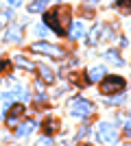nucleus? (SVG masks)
I'll list each match as a JSON object with an SVG mask.
<instances>
[{"instance_id": "1", "label": "nucleus", "mask_w": 131, "mask_h": 146, "mask_svg": "<svg viewBox=\"0 0 131 146\" xmlns=\"http://www.w3.org/2000/svg\"><path fill=\"white\" fill-rule=\"evenodd\" d=\"M44 22L55 31L57 35H66L70 26V7H57L44 15Z\"/></svg>"}, {"instance_id": "2", "label": "nucleus", "mask_w": 131, "mask_h": 146, "mask_svg": "<svg viewBox=\"0 0 131 146\" xmlns=\"http://www.w3.org/2000/svg\"><path fill=\"white\" fill-rule=\"evenodd\" d=\"M96 135H98V142H103V144H114L118 140V129L112 122H100L96 127Z\"/></svg>"}, {"instance_id": "3", "label": "nucleus", "mask_w": 131, "mask_h": 146, "mask_svg": "<svg viewBox=\"0 0 131 146\" xmlns=\"http://www.w3.org/2000/svg\"><path fill=\"white\" fill-rule=\"evenodd\" d=\"M125 90V79L122 76H103V83H100V92L103 94H116V92Z\"/></svg>"}, {"instance_id": "4", "label": "nucleus", "mask_w": 131, "mask_h": 146, "mask_svg": "<svg viewBox=\"0 0 131 146\" xmlns=\"http://www.w3.org/2000/svg\"><path fill=\"white\" fill-rule=\"evenodd\" d=\"M70 113L74 118H90L94 113V105L87 103V100H83V98H76L74 103L70 105Z\"/></svg>"}, {"instance_id": "5", "label": "nucleus", "mask_w": 131, "mask_h": 146, "mask_svg": "<svg viewBox=\"0 0 131 146\" xmlns=\"http://www.w3.org/2000/svg\"><path fill=\"white\" fill-rule=\"evenodd\" d=\"M33 52H42V55H48V57H61V50L57 48V46H53V44L48 42H35L31 46Z\"/></svg>"}, {"instance_id": "6", "label": "nucleus", "mask_w": 131, "mask_h": 146, "mask_svg": "<svg viewBox=\"0 0 131 146\" xmlns=\"http://www.w3.org/2000/svg\"><path fill=\"white\" fill-rule=\"evenodd\" d=\"M22 113H24V107H22V105H13L11 109H9V113H7V124H9V127H18Z\"/></svg>"}, {"instance_id": "7", "label": "nucleus", "mask_w": 131, "mask_h": 146, "mask_svg": "<svg viewBox=\"0 0 131 146\" xmlns=\"http://www.w3.org/2000/svg\"><path fill=\"white\" fill-rule=\"evenodd\" d=\"M5 42L7 44H18V42H22V26H18V24H11V26H9V31H7V35H5Z\"/></svg>"}, {"instance_id": "8", "label": "nucleus", "mask_w": 131, "mask_h": 146, "mask_svg": "<svg viewBox=\"0 0 131 146\" xmlns=\"http://www.w3.org/2000/svg\"><path fill=\"white\" fill-rule=\"evenodd\" d=\"M35 127H37V122L26 120V122H22V124H18V131H15V133H18L20 137H26V135H31L33 131H35Z\"/></svg>"}, {"instance_id": "9", "label": "nucleus", "mask_w": 131, "mask_h": 146, "mask_svg": "<svg viewBox=\"0 0 131 146\" xmlns=\"http://www.w3.org/2000/svg\"><path fill=\"white\" fill-rule=\"evenodd\" d=\"M107 74V70L103 66H98V68H92L90 72H87V81L90 83H96V81H103V76Z\"/></svg>"}, {"instance_id": "10", "label": "nucleus", "mask_w": 131, "mask_h": 146, "mask_svg": "<svg viewBox=\"0 0 131 146\" xmlns=\"http://www.w3.org/2000/svg\"><path fill=\"white\" fill-rule=\"evenodd\" d=\"M85 31H87L85 22H74V24H72V29H70L68 33H70V37H72V39H79V37L85 35Z\"/></svg>"}, {"instance_id": "11", "label": "nucleus", "mask_w": 131, "mask_h": 146, "mask_svg": "<svg viewBox=\"0 0 131 146\" xmlns=\"http://www.w3.org/2000/svg\"><path fill=\"white\" fill-rule=\"evenodd\" d=\"M13 61H15V66H20V68H24V70H29V72H33L35 70V63H31V61L26 59V57H13Z\"/></svg>"}, {"instance_id": "12", "label": "nucleus", "mask_w": 131, "mask_h": 146, "mask_svg": "<svg viewBox=\"0 0 131 146\" xmlns=\"http://www.w3.org/2000/svg\"><path fill=\"white\" fill-rule=\"evenodd\" d=\"M48 5H50V0H33L31 5H29V11L39 13V11H44V7H48Z\"/></svg>"}, {"instance_id": "13", "label": "nucleus", "mask_w": 131, "mask_h": 146, "mask_svg": "<svg viewBox=\"0 0 131 146\" xmlns=\"http://www.w3.org/2000/svg\"><path fill=\"white\" fill-rule=\"evenodd\" d=\"M37 70H39V74H42V81H44V83H53V81H55V74H53V70H50V68L37 66Z\"/></svg>"}, {"instance_id": "14", "label": "nucleus", "mask_w": 131, "mask_h": 146, "mask_svg": "<svg viewBox=\"0 0 131 146\" xmlns=\"http://www.w3.org/2000/svg\"><path fill=\"white\" fill-rule=\"evenodd\" d=\"M118 122L122 124L125 133H131V113H118Z\"/></svg>"}, {"instance_id": "15", "label": "nucleus", "mask_w": 131, "mask_h": 146, "mask_svg": "<svg viewBox=\"0 0 131 146\" xmlns=\"http://www.w3.org/2000/svg\"><path fill=\"white\" fill-rule=\"evenodd\" d=\"M116 9L125 15H131V0H116Z\"/></svg>"}, {"instance_id": "16", "label": "nucleus", "mask_w": 131, "mask_h": 146, "mask_svg": "<svg viewBox=\"0 0 131 146\" xmlns=\"http://www.w3.org/2000/svg\"><path fill=\"white\" fill-rule=\"evenodd\" d=\"M100 33H103V31H100V26H94V29H92V33L87 35V44H90V46H94V44H96V39H98V35H100Z\"/></svg>"}, {"instance_id": "17", "label": "nucleus", "mask_w": 131, "mask_h": 146, "mask_svg": "<svg viewBox=\"0 0 131 146\" xmlns=\"http://www.w3.org/2000/svg\"><path fill=\"white\" fill-rule=\"evenodd\" d=\"M105 57H107L109 61H112V63H116V66H122V59L118 57V52H116V50H107V52H105Z\"/></svg>"}, {"instance_id": "18", "label": "nucleus", "mask_w": 131, "mask_h": 146, "mask_svg": "<svg viewBox=\"0 0 131 146\" xmlns=\"http://www.w3.org/2000/svg\"><path fill=\"white\" fill-rule=\"evenodd\" d=\"M44 129H46V133H55L57 129H59V122L57 120H48L46 124H44Z\"/></svg>"}, {"instance_id": "19", "label": "nucleus", "mask_w": 131, "mask_h": 146, "mask_svg": "<svg viewBox=\"0 0 131 146\" xmlns=\"http://www.w3.org/2000/svg\"><path fill=\"white\" fill-rule=\"evenodd\" d=\"M90 131H92L90 127H81V129H79V135H76V137H79V140H83L85 135H90Z\"/></svg>"}, {"instance_id": "20", "label": "nucleus", "mask_w": 131, "mask_h": 146, "mask_svg": "<svg viewBox=\"0 0 131 146\" xmlns=\"http://www.w3.org/2000/svg\"><path fill=\"white\" fill-rule=\"evenodd\" d=\"M120 103H125V96H116V98H109V100H107V105H120Z\"/></svg>"}, {"instance_id": "21", "label": "nucleus", "mask_w": 131, "mask_h": 146, "mask_svg": "<svg viewBox=\"0 0 131 146\" xmlns=\"http://www.w3.org/2000/svg\"><path fill=\"white\" fill-rule=\"evenodd\" d=\"M37 35H39V37H46V35H48V29H46L44 24H42V26H37Z\"/></svg>"}, {"instance_id": "22", "label": "nucleus", "mask_w": 131, "mask_h": 146, "mask_svg": "<svg viewBox=\"0 0 131 146\" xmlns=\"http://www.w3.org/2000/svg\"><path fill=\"white\" fill-rule=\"evenodd\" d=\"M7 2H9L11 7H15V9H18V7L22 5V0H7Z\"/></svg>"}, {"instance_id": "23", "label": "nucleus", "mask_w": 131, "mask_h": 146, "mask_svg": "<svg viewBox=\"0 0 131 146\" xmlns=\"http://www.w3.org/2000/svg\"><path fill=\"white\" fill-rule=\"evenodd\" d=\"M7 68H9V63H7V61H5V59H0V72H5Z\"/></svg>"}, {"instance_id": "24", "label": "nucleus", "mask_w": 131, "mask_h": 146, "mask_svg": "<svg viewBox=\"0 0 131 146\" xmlns=\"http://www.w3.org/2000/svg\"><path fill=\"white\" fill-rule=\"evenodd\" d=\"M90 2H96V0H90Z\"/></svg>"}]
</instances>
